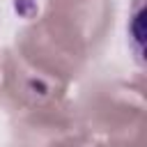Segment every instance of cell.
I'll list each match as a JSON object with an SVG mask.
<instances>
[{
	"mask_svg": "<svg viewBox=\"0 0 147 147\" xmlns=\"http://www.w3.org/2000/svg\"><path fill=\"white\" fill-rule=\"evenodd\" d=\"M115 25L113 0H46L23 23L11 48L71 87L106 48Z\"/></svg>",
	"mask_w": 147,
	"mask_h": 147,
	"instance_id": "1",
	"label": "cell"
},
{
	"mask_svg": "<svg viewBox=\"0 0 147 147\" xmlns=\"http://www.w3.org/2000/svg\"><path fill=\"white\" fill-rule=\"evenodd\" d=\"M80 126L94 140L142 138L145 87L142 74L136 78L103 74L87 80L71 99Z\"/></svg>",
	"mask_w": 147,
	"mask_h": 147,
	"instance_id": "2",
	"label": "cell"
},
{
	"mask_svg": "<svg viewBox=\"0 0 147 147\" xmlns=\"http://www.w3.org/2000/svg\"><path fill=\"white\" fill-rule=\"evenodd\" d=\"M69 99V85L23 60L11 46L0 51V106L14 117L55 108Z\"/></svg>",
	"mask_w": 147,
	"mask_h": 147,
	"instance_id": "3",
	"label": "cell"
},
{
	"mask_svg": "<svg viewBox=\"0 0 147 147\" xmlns=\"http://www.w3.org/2000/svg\"><path fill=\"white\" fill-rule=\"evenodd\" d=\"M92 142L74 113L71 96L55 108L14 119L11 147H92Z\"/></svg>",
	"mask_w": 147,
	"mask_h": 147,
	"instance_id": "4",
	"label": "cell"
},
{
	"mask_svg": "<svg viewBox=\"0 0 147 147\" xmlns=\"http://www.w3.org/2000/svg\"><path fill=\"white\" fill-rule=\"evenodd\" d=\"M145 5L142 0H133L131 2V9H129V21H126V44H129V51L136 60L138 67H142V55H145Z\"/></svg>",
	"mask_w": 147,
	"mask_h": 147,
	"instance_id": "5",
	"label": "cell"
},
{
	"mask_svg": "<svg viewBox=\"0 0 147 147\" xmlns=\"http://www.w3.org/2000/svg\"><path fill=\"white\" fill-rule=\"evenodd\" d=\"M142 138H129V140H94L92 147H142Z\"/></svg>",
	"mask_w": 147,
	"mask_h": 147,
	"instance_id": "6",
	"label": "cell"
}]
</instances>
